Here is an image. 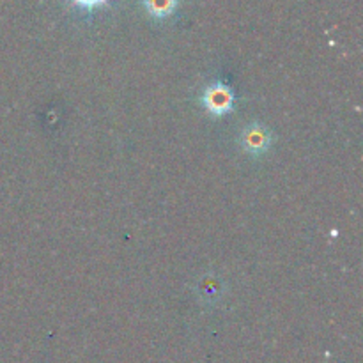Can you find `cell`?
<instances>
[{
    "mask_svg": "<svg viewBox=\"0 0 363 363\" xmlns=\"http://www.w3.org/2000/svg\"><path fill=\"white\" fill-rule=\"evenodd\" d=\"M106 2H108V0H71V4H73L74 7L85 11V13H92V11L105 6Z\"/></svg>",
    "mask_w": 363,
    "mask_h": 363,
    "instance_id": "obj_5",
    "label": "cell"
},
{
    "mask_svg": "<svg viewBox=\"0 0 363 363\" xmlns=\"http://www.w3.org/2000/svg\"><path fill=\"white\" fill-rule=\"evenodd\" d=\"M195 293H197L199 300L209 307V305H215L222 300L223 294H225V284H223V280L220 277L208 273V275L197 280Z\"/></svg>",
    "mask_w": 363,
    "mask_h": 363,
    "instance_id": "obj_3",
    "label": "cell"
},
{
    "mask_svg": "<svg viewBox=\"0 0 363 363\" xmlns=\"http://www.w3.org/2000/svg\"><path fill=\"white\" fill-rule=\"evenodd\" d=\"M240 145L252 158H262L273 145V133L262 123H250L240 133Z\"/></svg>",
    "mask_w": 363,
    "mask_h": 363,
    "instance_id": "obj_2",
    "label": "cell"
},
{
    "mask_svg": "<svg viewBox=\"0 0 363 363\" xmlns=\"http://www.w3.org/2000/svg\"><path fill=\"white\" fill-rule=\"evenodd\" d=\"M144 9L152 20H169L177 9V0H142Z\"/></svg>",
    "mask_w": 363,
    "mask_h": 363,
    "instance_id": "obj_4",
    "label": "cell"
},
{
    "mask_svg": "<svg viewBox=\"0 0 363 363\" xmlns=\"http://www.w3.org/2000/svg\"><path fill=\"white\" fill-rule=\"evenodd\" d=\"M199 103L209 116L223 117L233 112L236 94H234L233 87L229 84L222 80H215L202 89L201 96H199Z\"/></svg>",
    "mask_w": 363,
    "mask_h": 363,
    "instance_id": "obj_1",
    "label": "cell"
}]
</instances>
